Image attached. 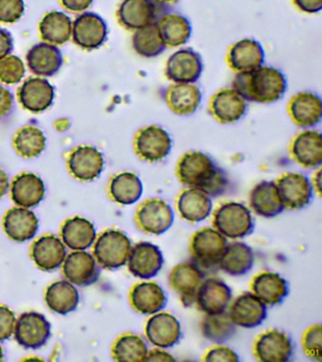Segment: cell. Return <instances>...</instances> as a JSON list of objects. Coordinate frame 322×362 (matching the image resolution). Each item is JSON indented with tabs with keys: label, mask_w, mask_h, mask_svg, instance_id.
Returning <instances> with one entry per match:
<instances>
[{
	"label": "cell",
	"mask_w": 322,
	"mask_h": 362,
	"mask_svg": "<svg viewBox=\"0 0 322 362\" xmlns=\"http://www.w3.org/2000/svg\"><path fill=\"white\" fill-rule=\"evenodd\" d=\"M176 175L183 185L202 189L212 198L222 197L230 189L227 173L202 151L183 154L178 161Z\"/></svg>",
	"instance_id": "1"
},
{
	"label": "cell",
	"mask_w": 322,
	"mask_h": 362,
	"mask_svg": "<svg viewBox=\"0 0 322 362\" xmlns=\"http://www.w3.org/2000/svg\"><path fill=\"white\" fill-rule=\"evenodd\" d=\"M231 86L247 102L270 104L284 95L287 81L278 68L263 65L250 72L237 73Z\"/></svg>",
	"instance_id": "2"
},
{
	"label": "cell",
	"mask_w": 322,
	"mask_h": 362,
	"mask_svg": "<svg viewBox=\"0 0 322 362\" xmlns=\"http://www.w3.org/2000/svg\"><path fill=\"white\" fill-rule=\"evenodd\" d=\"M213 226L227 239L238 240L253 234L255 223L247 206L230 201L214 211Z\"/></svg>",
	"instance_id": "3"
},
{
	"label": "cell",
	"mask_w": 322,
	"mask_h": 362,
	"mask_svg": "<svg viewBox=\"0 0 322 362\" xmlns=\"http://www.w3.org/2000/svg\"><path fill=\"white\" fill-rule=\"evenodd\" d=\"M132 246L125 232L107 229L96 239L93 255L101 268L117 270L127 264Z\"/></svg>",
	"instance_id": "4"
},
{
	"label": "cell",
	"mask_w": 322,
	"mask_h": 362,
	"mask_svg": "<svg viewBox=\"0 0 322 362\" xmlns=\"http://www.w3.org/2000/svg\"><path fill=\"white\" fill-rule=\"evenodd\" d=\"M173 209L165 200L151 198L141 203L134 215L137 228L144 233L160 236L173 226Z\"/></svg>",
	"instance_id": "5"
},
{
	"label": "cell",
	"mask_w": 322,
	"mask_h": 362,
	"mask_svg": "<svg viewBox=\"0 0 322 362\" xmlns=\"http://www.w3.org/2000/svg\"><path fill=\"white\" fill-rule=\"evenodd\" d=\"M13 336L25 349H40L52 337V325L42 313H24L16 320Z\"/></svg>",
	"instance_id": "6"
},
{
	"label": "cell",
	"mask_w": 322,
	"mask_h": 362,
	"mask_svg": "<svg viewBox=\"0 0 322 362\" xmlns=\"http://www.w3.org/2000/svg\"><path fill=\"white\" fill-rule=\"evenodd\" d=\"M227 245V238L217 229L205 228L195 232L191 237L189 250L194 262L202 268H211L217 266Z\"/></svg>",
	"instance_id": "7"
},
{
	"label": "cell",
	"mask_w": 322,
	"mask_h": 362,
	"mask_svg": "<svg viewBox=\"0 0 322 362\" xmlns=\"http://www.w3.org/2000/svg\"><path fill=\"white\" fill-rule=\"evenodd\" d=\"M166 6L156 0H123L117 10L118 22L126 30H139L156 23L166 13Z\"/></svg>",
	"instance_id": "8"
},
{
	"label": "cell",
	"mask_w": 322,
	"mask_h": 362,
	"mask_svg": "<svg viewBox=\"0 0 322 362\" xmlns=\"http://www.w3.org/2000/svg\"><path fill=\"white\" fill-rule=\"evenodd\" d=\"M171 149V135L162 127L151 124L143 127L135 135V153L142 160L158 163L165 160Z\"/></svg>",
	"instance_id": "9"
},
{
	"label": "cell",
	"mask_w": 322,
	"mask_h": 362,
	"mask_svg": "<svg viewBox=\"0 0 322 362\" xmlns=\"http://www.w3.org/2000/svg\"><path fill=\"white\" fill-rule=\"evenodd\" d=\"M275 183L285 209L299 211L309 205L313 199L312 181L301 173H285Z\"/></svg>",
	"instance_id": "10"
},
{
	"label": "cell",
	"mask_w": 322,
	"mask_h": 362,
	"mask_svg": "<svg viewBox=\"0 0 322 362\" xmlns=\"http://www.w3.org/2000/svg\"><path fill=\"white\" fill-rule=\"evenodd\" d=\"M294 344L284 331L270 329L260 334L253 344V355L262 362H287L294 355Z\"/></svg>",
	"instance_id": "11"
},
{
	"label": "cell",
	"mask_w": 322,
	"mask_h": 362,
	"mask_svg": "<svg viewBox=\"0 0 322 362\" xmlns=\"http://www.w3.org/2000/svg\"><path fill=\"white\" fill-rule=\"evenodd\" d=\"M163 262L165 259L159 246L149 242H140L132 246L127 265L132 276L149 280L160 273Z\"/></svg>",
	"instance_id": "12"
},
{
	"label": "cell",
	"mask_w": 322,
	"mask_h": 362,
	"mask_svg": "<svg viewBox=\"0 0 322 362\" xmlns=\"http://www.w3.org/2000/svg\"><path fill=\"white\" fill-rule=\"evenodd\" d=\"M205 279V272L196 262L180 263L169 274V285L180 296L183 307L189 308L196 302L197 288Z\"/></svg>",
	"instance_id": "13"
},
{
	"label": "cell",
	"mask_w": 322,
	"mask_h": 362,
	"mask_svg": "<svg viewBox=\"0 0 322 362\" xmlns=\"http://www.w3.org/2000/svg\"><path fill=\"white\" fill-rule=\"evenodd\" d=\"M202 56L192 48H182L169 56L166 76L174 83H195L202 75Z\"/></svg>",
	"instance_id": "14"
},
{
	"label": "cell",
	"mask_w": 322,
	"mask_h": 362,
	"mask_svg": "<svg viewBox=\"0 0 322 362\" xmlns=\"http://www.w3.org/2000/svg\"><path fill=\"white\" fill-rule=\"evenodd\" d=\"M146 338L155 347L169 349L179 344L183 336L179 320L168 313L152 314L146 322Z\"/></svg>",
	"instance_id": "15"
},
{
	"label": "cell",
	"mask_w": 322,
	"mask_h": 362,
	"mask_svg": "<svg viewBox=\"0 0 322 362\" xmlns=\"http://www.w3.org/2000/svg\"><path fill=\"white\" fill-rule=\"evenodd\" d=\"M63 274L67 281L78 287H88L98 281L100 266L94 255L86 250L67 255L63 263Z\"/></svg>",
	"instance_id": "16"
},
{
	"label": "cell",
	"mask_w": 322,
	"mask_h": 362,
	"mask_svg": "<svg viewBox=\"0 0 322 362\" xmlns=\"http://www.w3.org/2000/svg\"><path fill=\"white\" fill-rule=\"evenodd\" d=\"M228 314L236 327L255 328L260 327L268 317V305L251 291H246L231 302Z\"/></svg>",
	"instance_id": "17"
},
{
	"label": "cell",
	"mask_w": 322,
	"mask_h": 362,
	"mask_svg": "<svg viewBox=\"0 0 322 362\" xmlns=\"http://www.w3.org/2000/svg\"><path fill=\"white\" fill-rule=\"evenodd\" d=\"M108 35L105 21L98 14L84 13L72 25V37L76 45L86 50L97 49L103 45Z\"/></svg>",
	"instance_id": "18"
},
{
	"label": "cell",
	"mask_w": 322,
	"mask_h": 362,
	"mask_svg": "<svg viewBox=\"0 0 322 362\" xmlns=\"http://www.w3.org/2000/svg\"><path fill=\"white\" fill-rule=\"evenodd\" d=\"M233 299V291L223 280L217 277L205 279L197 288L196 304L205 314L227 311Z\"/></svg>",
	"instance_id": "19"
},
{
	"label": "cell",
	"mask_w": 322,
	"mask_h": 362,
	"mask_svg": "<svg viewBox=\"0 0 322 362\" xmlns=\"http://www.w3.org/2000/svg\"><path fill=\"white\" fill-rule=\"evenodd\" d=\"M209 110L220 124H234L247 113L248 103L233 88H225L212 96Z\"/></svg>",
	"instance_id": "20"
},
{
	"label": "cell",
	"mask_w": 322,
	"mask_h": 362,
	"mask_svg": "<svg viewBox=\"0 0 322 362\" xmlns=\"http://www.w3.org/2000/svg\"><path fill=\"white\" fill-rule=\"evenodd\" d=\"M67 167L76 180L89 182L97 180L103 173L104 158L96 147L81 146L69 155Z\"/></svg>",
	"instance_id": "21"
},
{
	"label": "cell",
	"mask_w": 322,
	"mask_h": 362,
	"mask_svg": "<svg viewBox=\"0 0 322 362\" xmlns=\"http://www.w3.org/2000/svg\"><path fill=\"white\" fill-rule=\"evenodd\" d=\"M30 254L36 267L44 272H53L63 265L67 249L60 238L45 235L33 243Z\"/></svg>",
	"instance_id": "22"
},
{
	"label": "cell",
	"mask_w": 322,
	"mask_h": 362,
	"mask_svg": "<svg viewBox=\"0 0 322 362\" xmlns=\"http://www.w3.org/2000/svg\"><path fill=\"white\" fill-rule=\"evenodd\" d=\"M264 48L256 40L245 38L234 42L229 49L227 62L236 73L250 72L264 65Z\"/></svg>",
	"instance_id": "23"
},
{
	"label": "cell",
	"mask_w": 322,
	"mask_h": 362,
	"mask_svg": "<svg viewBox=\"0 0 322 362\" xmlns=\"http://www.w3.org/2000/svg\"><path fill=\"white\" fill-rule=\"evenodd\" d=\"M293 160L307 169L321 168L322 135L315 129H306L293 139L290 146Z\"/></svg>",
	"instance_id": "24"
},
{
	"label": "cell",
	"mask_w": 322,
	"mask_h": 362,
	"mask_svg": "<svg viewBox=\"0 0 322 362\" xmlns=\"http://www.w3.org/2000/svg\"><path fill=\"white\" fill-rule=\"evenodd\" d=\"M129 300L132 310L149 316L160 313L168 304L166 291L154 281H142L135 284L130 291Z\"/></svg>",
	"instance_id": "25"
},
{
	"label": "cell",
	"mask_w": 322,
	"mask_h": 362,
	"mask_svg": "<svg viewBox=\"0 0 322 362\" xmlns=\"http://www.w3.org/2000/svg\"><path fill=\"white\" fill-rule=\"evenodd\" d=\"M288 113L293 123L302 129L316 127L322 118L321 96L308 90L297 93L288 104Z\"/></svg>",
	"instance_id": "26"
},
{
	"label": "cell",
	"mask_w": 322,
	"mask_h": 362,
	"mask_svg": "<svg viewBox=\"0 0 322 362\" xmlns=\"http://www.w3.org/2000/svg\"><path fill=\"white\" fill-rule=\"evenodd\" d=\"M7 236L16 243H26L38 234L39 220L30 209L16 206L9 209L2 221Z\"/></svg>",
	"instance_id": "27"
},
{
	"label": "cell",
	"mask_w": 322,
	"mask_h": 362,
	"mask_svg": "<svg viewBox=\"0 0 322 362\" xmlns=\"http://www.w3.org/2000/svg\"><path fill=\"white\" fill-rule=\"evenodd\" d=\"M251 293L270 307L278 305L289 294V284L281 274L264 271L253 277L251 282Z\"/></svg>",
	"instance_id": "28"
},
{
	"label": "cell",
	"mask_w": 322,
	"mask_h": 362,
	"mask_svg": "<svg viewBox=\"0 0 322 362\" xmlns=\"http://www.w3.org/2000/svg\"><path fill=\"white\" fill-rule=\"evenodd\" d=\"M251 211L260 217L274 218L285 211L275 181L263 180L251 189L248 197Z\"/></svg>",
	"instance_id": "29"
},
{
	"label": "cell",
	"mask_w": 322,
	"mask_h": 362,
	"mask_svg": "<svg viewBox=\"0 0 322 362\" xmlns=\"http://www.w3.org/2000/svg\"><path fill=\"white\" fill-rule=\"evenodd\" d=\"M176 206L183 220L200 223L207 219L213 211V198L202 189L188 187L178 197Z\"/></svg>",
	"instance_id": "30"
},
{
	"label": "cell",
	"mask_w": 322,
	"mask_h": 362,
	"mask_svg": "<svg viewBox=\"0 0 322 362\" xmlns=\"http://www.w3.org/2000/svg\"><path fill=\"white\" fill-rule=\"evenodd\" d=\"M46 194L44 181L33 173H22L11 185V197L18 206L32 209L43 201Z\"/></svg>",
	"instance_id": "31"
},
{
	"label": "cell",
	"mask_w": 322,
	"mask_h": 362,
	"mask_svg": "<svg viewBox=\"0 0 322 362\" xmlns=\"http://www.w3.org/2000/svg\"><path fill=\"white\" fill-rule=\"evenodd\" d=\"M54 88L47 79L30 78L22 84L19 101L30 112L39 113L49 109L54 100Z\"/></svg>",
	"instance_id": "32"
},
{
	"label": "cell",
	"mask_w": 322,
	"mask_h": 362,
	"mask_svg": "<svg viewBox=\"0 0 322 362\" xmlns=\"http://www.w3.org/2000/svg\"><path fill=\"white\" fill-rule=\"evenodd\" d=\"M255 255L247 243L234 242L226 246L217 266L231 276H242L253 268Z\"/></svg>",
	"instance_id": "33"
},
{
	"label": "cell",
	"mask_w": 322,
	"mask_h": 362,
	"mask_svg": "<svg viewBox=\"0 0 322 362\" xmlns=\"http://www.w3.org/2000/svg\"><path fill=\"white\" fill-rule=\"evenodd\" d=\"M27 64L36 76H52L63 65V55L54 45L40 42L28 51Z\"/></svg>",
	"instance_id": "34"
},
{
	"label": "cell",
	"mask_w": 322,
	"mask_h": 362,
	"mask_svg": "<svg viewBox=\"0 0 322 362\" xmlns=\"http://www.w3.org/2000/svg\"><path fill=\"white\" fill-rule=\"evenodd\" d=\"M165 100L175 115L188 116L199 109L202 95L196 84L175 83L166 89Z\"/></svg>",
	"instance_id": "35"
},
{
	"label": "cell",
	"mask_w": 322,
	"mask_h": 362,
	"mask_svg": "<svg viewBox=\"0 0 322 362\" xmlns=\"http://www.w3.org/2000/svg\"><path fill=\"white\" fill-rule=\"evenodd\" d=\"M62 240L73 251L86 250L94 245L97 230L89 220L81 216L69 218L61 228Z\"/></svg>",
	"instance_id": "36"
},
{
	"label": "cell",
	"mask_w": 322,
	"mask_h": 362,
	"mask_svg": "<svg viewBox=\"0 0 322 362\" xmlns=\"http://www.w3.org/2000/svg\"><path fill=\"white\" fill-rule=\"evenodd\" d=\"M45 302L53 313L67 315L77 310L80 294L72 283L67 280H59L47 288Z\"/></svg>",
	"instance_id": "37"
},
{
	"label": "cell",
	"mask_w": 322,
	"mask_h": 362,
	"mask_svg": "<svg viewBox=\"0 0 322 362\" xmlns=\"http://www.w3.org/2000/svg\"><path fill=\"white\" fill-rule=\"evenodd\" d=\"M160 35L166 47H179L190 39V21L182 14L166 13L157 21Z\"/></svg>",
	"instance_id": "38"
},
{
	"label": "cell",
	"mask_w": 322,
	"mask_h": 362,
	"mask_svg": "<svg viewBox=\"0 0 322 362\" xmlns=\"http://www.w3.org/2000/svg\"><path fill=\"white\" fill-rule=\"evenodd\" d=\"M143 192L142 180L132 172L120 173L110 181V197L120 205H134L140 200Z\"/></svg>",
	"instance_id": "39"
},
{
	"label": "cell",
	"mask_w": 322,
	"mask_h": 362,
	"mask_svg": "<svg viewBox=\"0 0 322 362\" xmlns=\"http://www.w3.org/2000/svg\"><path fill=\"white\" fill-rule=\"evenodd\" d=\"M72 25L67 14L52 11L42 19L39 30L44 41L52 45H64L71 38Z\"/></svg>",
	"instance_id": "40"
},
{
	"label": "cell",
	"mask_w": 322,
	"mask_h": 362,
	"mask_svg": "<svg viewBox=\"0 0 322 362\" xmlns=\"http://www.w3.org/2000/svg\"><path fill=\"white\" fill-rule=\"evenodd\" d=\"M236 327L229 316L228 311L219 314H205L200 322V332L203 338L217 344L230 341L236 335Z\"/></svg>",
	"instance_id": "41"
},
{
	"label": "cell",
	"mask_w": 322,
	"mask_h": 362,
	"mask_svg": "<svg viewBox=\"0 0 322 362\" xmlns=\"http://www.w3.org/2000/svg\"><path fill=\"white\" fill-rule=\"evenodd\" d=\"M149 350L148 344L142 337L126 333L115 339L112 347V356L115 361H145Z\"/></svg>",
	"instance_id": "42"
},
{
	"label": "cell",
	"mask_w": 322,
	"mask_h": 362,
	"mask_svg": "<svg viewBox=\"0 0 322 362\" xmlns=\"http://www.w3.org/2000/svg\"><path fill=\"white\" fill-rule=\"evenodd\" d=\"M132 48L146 59L156 58L166 50L157 22L135 30L132 38Z\"/></svg>",
	"instance_id": "43"
},
{
	"label": "cell",
	"mask_w": 322,
	"mask_h": 362,
	"mask_svg": "<svg viewBox=\"0 0 322 362\" xmlns=\"http://www.w3.org/2000/svg\"><path fill=\"white\" fill-rule=\"evenodd\" d=\"M13 146L22 158H36L46 147V136L38 127H25L16 133L13 139Z\"/></svg>",
	"instance_id": "44"
},
{
	"label": "cell",
	"mask_w": 322,
	"mask_h": 362,
	"mask_svg": "<svg viewBox=\"0 0 322 362\" xmlns=\"http://www.w3.org/2000/svg\"><path fill=\"white\" fill-rule=\"evenodd\" d=\"M25 65L21 58L8 55L0 61V81L6 84H16L24 78Z\"/></svg>",
	"instance_id": "45"
},
{
	"label": "cell",
	"mask_w": 322,
	"mask_h": 362,
	"mask_svg": "<svg viewBox=\"0 0 322 362\" xmlns=\"http://www.w3.org/2000/svg\"><path fill=\"white\" fill-rule=\"evenodd\" d=\"M302 349L305 356L312 361L322 359V328L319 324L308 327L301 339Z\"/></svg>",
	"instance_id": "46"
},
{
	"label": "cell",
	"mask_w": 322,
	"mask_h": 362,
	"mask_svg": "<svg viewBox=\"0 0 322 362\" xmlns=\"http://www.w3.org/2000/svg\"><path fill=\"white\" fill-rule=\"evenodd\" d=\"M23 0H0V22L13 24L23 16Z\"/></svg>",
	"instance_id": "47"
},
{
	"label": "cell",
	"mask_w": 322,
	"mask_h": 362,
	"mask_svg": "<svg viewBox=\"0 0 322 362\" xmlns=\"http://www.w3.org/2000/svg\"><path fill=\"white\" fill-rule=\"evenodd\" d=\"M16 317L9 307L0 305V341H5L13 335Z\"/></svg>",
	"instance_id": "48"
},
{
	"label": "cell",
	"mask_w": 322,
	"mask_h": 362,
	"mask_svg": "<svg viewBox=\"0 0 322 362\" xmlns=\"http://www.w3.org/2000/svg\"><path fill=\"white\" fill-rule=\"evenodd\" d=\"M202 361L205 362L239 361L240 358L237 353L231 348L219 345L209 349L203 356Z\"/></svg>",
	"instance_id": "49"
},
{
	"label": "cell",
	"mask_w": 322,
	"mask_h": 362,
	"mask_svg": "<svg viewBox=\"0 0 322 362\" xmlns=\"http://www.w3.org/2000/svg\"><path fill=\"white\" fill-rule=\"evenodd\" d=\"M13 95L9 90L0 85V117H4L12 110Z\"/></svg>",
	"instance_id": "50"
},
{
	"label": "cell",
	"mask_w": 322,
	"mask_h": 362,
	"mask_svg": "<svg viewBox=\"0 0 322 362\" xmlns=\"http://www.w3.org/2000/svg\"><path fill=\"white\" fill-rule=\"evenodd\" d=\"M296 7L305 13H318L322 10V0H293Z\"/></svg>",
	"instance_id": "51"
},
{
	"label": "cell",
	"mask_w": 322,
	"mask_h": 362,
	"mask_svg": "<svg viewBox=\"0 0 322 362\" xmlns=\"http://www.w3.org/2000/svg\"><path fill=\"white\" fill-rule=\"evenodd\" d=\"M13 48V37L9 31L0 28V61L12 52Z\"/></svg>",
	"instance_id": "52"
},
{
	"label": "cell",
	"mask_w": 322,
	"mask_h": 362,
	"mask_svg": "<svg viewBox=\"0 0 322 362\" xmlns=\"http://www.w3.org/2000/svg\"><path fill=\"white\" fill-rule=\"evenodd\" d=\"M176 358H174L171 354H169L166 349L163 348L156 347L154 349L149 350L148 355L146 356L145 361H175Z\"/></svg>",
	"instance_id": "53"
},
{
	"label": "cell",
	"mask_w": 322,
	"mask_h": 362,
	"mask_svg": "<svg viewBox=\"0 0 322 362\" xmlns=\"http://www.w3.org/2000/svg\"><path fill=\"white\" fill-rule=\"evenodd\" d=\"M62 4L71 11H83L92 5L93 0H61Z\"/></svg>",
	"instance_id": "54"
},
{
	"label": "cell",
	"mask_w": 322,
	"mask_h": 362,
	"mask_svg": "<svg viewBox=\"0 0 322 362\" xmlns=\"http://www.w3.org/2000/svg\"><path fill=\"white\" fill-rule=\"evenodd\" d=\"M10 188L9 177L4 170L0 169V198L4 197L7 194L8 189Z\"/></svg>",
	"instance_id": "55"
},
{
	"label": "cell",
	"mask_w": 322,
	"mask_h": 362,
	"mask_svg": "<svg viewBox=\"0 0 322 362\" xmlns=\"http://www.w3.org/2000/svg\"><path fill=\"white\" fill-rule=\"evenodd\" d=\"M314 191L318 194V197H321V169L319 168L318 172L316 173L315 175H314L313 182H312Z\"/></svg>",
	"instance_id": "56"
},
{
	"label": "cell",
	"mask_w": 322,
	"mask_h": 362,
	"mask_svg": "<svg viewBox=\"0 0 322 362\" xmlns=\"http://www.w3.org/2000/svg\"><path fill=\"white\" fill-rule=\"evenodd\" d=\"M157 2L161 3V4H174V3H177L180 1V0H156Z\"/></svg>",
	"instance_id": "57"
},
{
	"label": "cell",
	"mask_w": 322,
	"mask_h": 362,
	"mask_svg": "<svg viewBox=\"0 0 322 362\" xmlns=\"http://www.w3.org/2000/svg\"><path fill=\"white\" fill-rule=\"evenodd\" d=\"M4 348L1 347V345H0V361H4Z\"/></svg>",
	"instance_id": "58"
}]
</instances>
